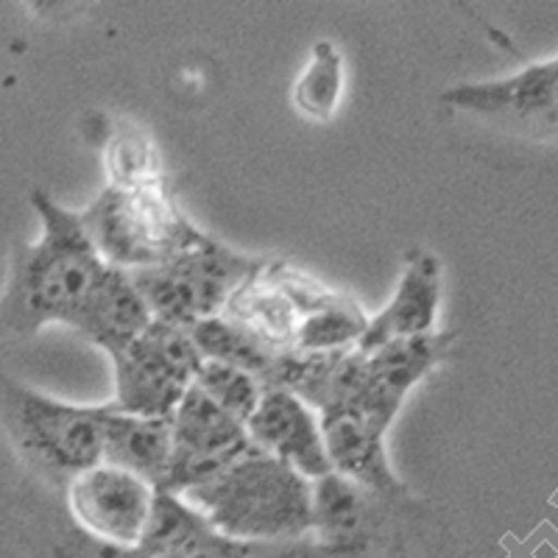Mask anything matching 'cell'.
Returning <instances> with one entry per match:
<instances>
[{
    "label": "cell",
    "instance_id": "cell-1",
    "mask_svg": "<svg viewBox=\"0 0 558 558\" xmlns=\"http://www.w3.org/2000/svg\"><path fill=\"white\" fill-rule=\"evenodd\" d=\"M32 207L43 221V238L14 252L12 279L0 305L3 322L14 332H34L53 322L70 327L109 268L82 218L59 207L45 191L32 193Z\"/></svg>",
    "mask_w": 558,
    "mask_h": 558
},
{
    "label": "cell",
    "instance_id": "cell-2",
    "mask_svg": "<svg viewBox=\"0 0 558 558\" xmlns=\"http://www.w3.org/2000/svg\"><path fill=\"white\" fill-rule=\"evenodd\" d=\"M311 481L260 450L182 497L221 536L238 542L299 539L311 533Z\"/></svg>",
    "mask_w": 558,
    "mask_h": 558
},
{
    "label": "cell",
    "instance_id": "cell-3",
    "mask_svg": "<svg viewBox=\"0 0 558 558\" xmlns=\"http://www.w3.org/2000/svg\"><path fill=\"white\" fill-rule=\"evenodd\" d=\"M0 418L12 445L48 477H73L101 463V408L68 405L0 375Z\"/></svg>",
    "mask_w": 558,
    "mask_h": 558
},
{
    "label": "cell",
    "instance_id": "cell-4",
    "mask_svg": "<svg viewBox=\"0 0 558 558\" xmlns=\"http://www.w3.org/2000/svg\"><path fill=\"white\" fill-rule=\"evenodd\" d=\"M252 268L254 263L248 257L198 238L193 246L173 254L166 263L132 268L126 274L154 322L187 332L204 318L218 316L223 302L235 293Z\"/></svg>",
    "mask_w": 558,
    "mask_h": 558
},
{
    "label": "cell",
    "instance_id": "cell-5",
    "mask_svg": "<svg viewBox=\"0 0 558 558\" xmlns=\"http://www.w3.org/2000/svg\"><path fill=\"white\" fill-rule=\"evenodd\" d=\"M109 357L114 366V402L109 408L146 418L173 416L202 366L191 336L162 322L148 324Z\"/></svg>",
    "mask_w": 558,
    "mask_h": 558
},
{
    "label": "cell",
    "instance_id": "cell-6",
    "mask_svg": "<svg viewBox=\"0 0 558 558\" xmlns=\"http://www.w3.org/2000/svg\"><path fill=\"white\" fill-rule=\"evenodd\" d=\"M78 218L101 260L123 271L166 263L202 238L162 204L123 191H107Z\"/></svg>",
    "mask_w": 558,
    "mask_h": 558
},
{
    "label": "cell",
    "instance_id": "cell-7",
    "mask_svg": "<svg viewBox=\"0 0 558 558\" xmlns=\"http://www.w3.org/2000/svg\"><path fill=\"white\" fill-rule=\"evenodd\" d=\"M252 450L246 425L191 386L171 416V463L159 492L184 495L204 486Z\"/></svg>",
    "mask_w": 558,
    "mask_h": 558
},
{
    "label": "cell",
    "instance_id": "cell-8",
    "mask_svg": "<svg viewBox=\"0 0 558 558\" xmlns=\"http://www.w3.org/2000/svg\"><path fill=\"white\" fill-rule=\"evenodd\" d=\"M316 416L324 452L336 475L357 483L383 502L400 500L405 495V486L393 475L386 452V430L391 427L388 422L343 402L322 408Z\"/></svg>",
    "mask_w": 558,
    "mask_h": 558
},
{
    "label": "cell",
    "instance_id": "cell-9",
    "mask_svg": "<svg viewBox=\"0 0 558 558\" xmlns=\"http://www.w3.org/2000/svg\"><path fill=\"white\" fill-rule=\"evenodd\" d=\"M151 500L148 483L107 463H96L70 481V508L78 527L114 545H140Z\"/></svg>",
    "mask_w": 558,
    "mask_h": 558
},
{
    "label": "cell",
    "instance_id": "cell-10",
    "mask_svg": "<svg viewBox=\"0 0 558 558\" xmlns=\"http://www.w3.org/2000/svg\"><path fill=\"white\" fill-rule=\"evenodd\" d=\"M254 450L266 452L307 481L330 475L316 411L282 388H263V397L246 422Z\"/></svg>",
    "mask_w": 558,
    "mask_h": 558
},
{
    "label": "cell",
    "instance_id": "cell-11",
    "mask_svg": "<svg viewBox=\"0 0 558 558\" xmlns=\"http://www.w3.org/2000/svg\"><path fill=\"white\" fill-rule=\"evenodd\" d=\"M441 101L466 112L553 132L556 123V59L520 70L514 76L447 89Z\"/></svg>",
    "mask_w": 558,
    "mask_h": 558
},
{
    "label": "cell",
    "instance_id": "cell-12",
    "mask_svg": "<svg viewBox=\"0 0 558 558\" xmlns=\"http://www.w3.org/2000/svg\"><path fill=\"white\" fill-rule=\"evenodd\" d=\"M438 299H441V268L433 254H411L391 305L366 324L357 352H375L400 338L427 336L436 327Z\"/></svg>",
    "mask_w": 558,
    "mask_h": 558
},
{
    "label": "cell",
    "instance_id": "cell-13",
    "mask_svg": "<svg viewBox=\"0 0 558 558\" xmlns=\"http://www.w3.org/2000/svg\"><path fill=\"white\" fill-rule=\"evenodd\" d=\"M101 463L129 472L159 492L166 486L168 463H171V416H132L104 405Z\"/></svg>",
    "mask_w": 558,
    "mask_h": 558
},
{
    "label": "cell",
    "instance_id": "cell-14",
    "mask_svg": "<svg viewBox=\"0 0 558 558\" xmlns=\"http://www.w3.org/2000/svg\"><path fill=\"white\" fill-rule=\"evenodd\" d=\"M151 322V313L137 288L132 286L129 274L123 268L109 266L82 311L73 316L70 327L89 338L96 347H101L107 355H112L129 341H134Z\"/></svg>",
    "mask_w": 558,
    "mask_h": 558
},
{
    "label": "cell",
    "instance_id": "cell-15",
    "mask_svg": "<svg viewBox=\"0 0 558 558\" xmlns=\"http://www.w3.org/2000/svg\"><path fill=\"white\" fill-rule=\"evenodd\" d=\"M311 536L327 545L368 550L380 522V497L336 472L311 481Z\"/></svg>",
    "mask_w": 558,
    "mask_h": 558
},
{
    "label": "cell",
    "instance_id": "cell-16",
    "mask_svg": "<svg viewBox=\"0 0 558 558\" xmlns=\"http://www.w3.org/2000/svg\"><path fill=\"white\" fill-rule=\"evenodd\" d=\"M187 336H191L193 347L198 349L202 361H216L241 368L246 375L257 377L263 386L271 377L274 363L282 352L257 330H248L246 324H232L221 316L204 318L193 330H187Z\"/></svg>",
    "mask_w": 558,
    "mask_h": 558
},
{
    "label": "cell",
    "instance_id": "cell-17",
    "mask_svg": "<svg viewBox=\"0 0 558 558\" xmlns=\"http://www.w3.org/2000/svg\"><path fill=\"white\" fill-rule=\"evenodd\" d=\"M209 527L213 525L179 495L154 492L151 511H148L146 531L140 536V547L151 558H162L177 550V547L187 545L191 539L202 536Z\"/></svg>",
    "mask_w": 558,
    "mask_h": 558
},
{
    "label": "cell",
    "instance_id": "cell-18",
    "mask_svg": "<svg viewBox=\"0 0 558 558\" xmlns=\"http://www.w3.org/2000/svg\"><path fill=\"white\" fill-rule=\"evenodd\" d=\"M343 89V59L330 43H318L307 62L305 73L299 76L293 101L296 109L311 121H330L338 109Z\"/></svg>",
    "mask_w": 558,
    "mask_h": 558
},
{
    "label": "cell",
    "instance_id": "cell-19",
    "mask_svg": "<svg viewBox=\"0 0 558 558\" xmlns=\"http://www.w3.org/2000/svg\"><path fill=\"white\" fill-rule=\"evenodd\" d=\"M193 386L209 402H216L223 413L238 418L241 425H246L263 397V383L257 377L216 361H202L196 377H193Z\"/></svg>",
    "mask_w": 558,
    "mask_h": 558
},
{
    "label": "cell",
    "instance_id": "cell-20",
    "mask_svg": "<svg viewBox=\"0 0 558 558\" xmlns=\"http://www.w3.org/2000/svg\"><path fill=\"white\" fill-rule=\"evenodd\" d=\"M366 318L349 305H327L299 324L296 352H338L361 341Z\"/></svg>",
    "mask_w": 558,
    "mask_h": 558
},
{
    "label": "cell",
    "instance_id": "cell-21",
    "mask_svg": "<svg viewBox=\"0 0 558 558\" xmlns=\"http://www.w3.org/2000/svg\"><path fill=\"white\" fill-rule=\"evenodd\" d=\"M246 558H368L366 547H338L318 542L316 536H299V539L254 542Z\"/></svg>",
    "mask_w": 558,
    "mask_h": 558
},
{
    "label": "cell",
    "instance_id": "cell-22",
    "mask_svg": "<svg viewBox=\"0 0 558 558\" xmlns=\"http://www.w3.org/2000/svg\"><path fill=\"white\" fill-rule=\"evenodd\" d=\"M53 558H151L140 545L126 547L114 545V542H104L93 533L82 531V527H70L64 533V539L57 545Z\"/></svg>",
    "mask_w": 558,
    "mask_h": 558
},
{
    "label": "cell",
    "instance_id": "cell-23",
    "mask_svg": "<svg viewBox=\"0 0 558 558\" xmlns=\"http://www.w3.org/2000/svg\"><path fill=\"white\" fill-rule=\"evenodd\" d=\"M252 545L254 542L229 539V536H221V533L209 527L202 536H196V539L177 547V550L162 558H246Z\"/></svg>",
    "mask_w": 558,
    "mask_h": 558
}]
</instances>
